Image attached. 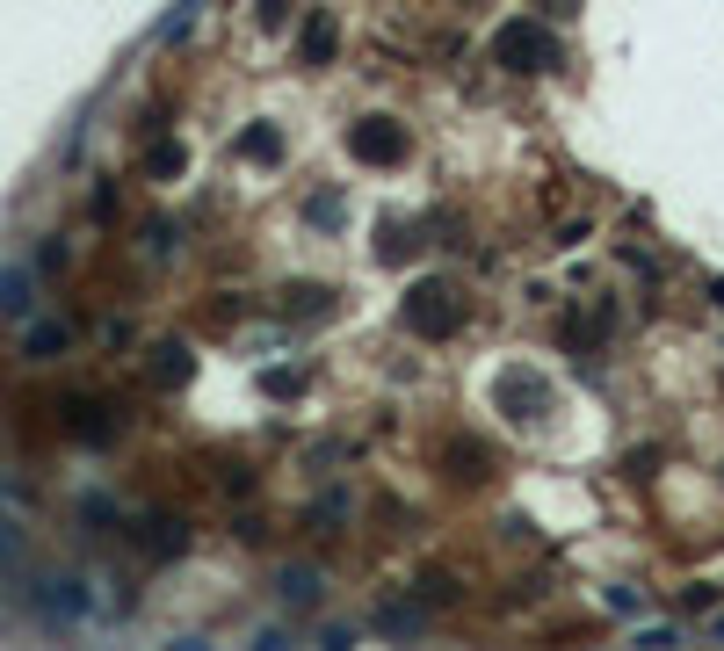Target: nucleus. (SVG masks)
<instances>
[{"label":"nucleus","instance_id":"obj_1","mask_svg":"<svg viewBox=\"0 0 724 651\" xmlns=\"http://www.w3.org/2000/svg\"><path fill=\"white\" fill-rule=\"evenodd\" d=\"M0 312L8 319L29 312V268H0Z\"/></svg>","mask_w":724,"mask_h":651},{"label":"nucleus","instance_id":"obj_2","mask_svg":"<svg viewBox=\"0 0 724 651\" xmlns=\"http://www.w3.org/2000/svg\"><path fill=\"white\" fill-rule=\"evenodd\" d=\"M500 51H507V58H543V37H536L529 22H515V29L500 37Z\"/></svg>","mask_w":724,"mask_h":651}]
</instances>
